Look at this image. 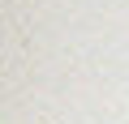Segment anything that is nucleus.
Returning a JSON list of instances; mask_svg holds the SVG:
<instances>
[]
</instances>
